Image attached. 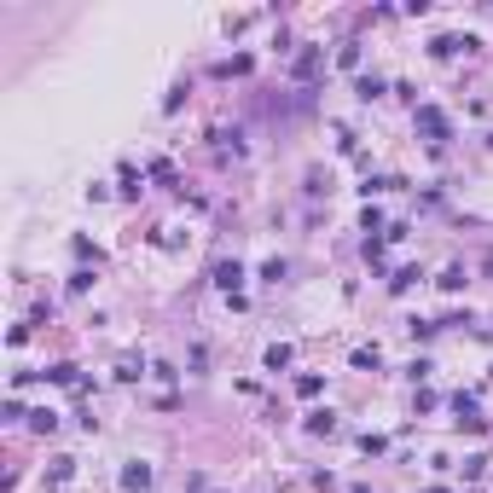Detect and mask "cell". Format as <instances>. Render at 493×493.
<instances>
[{"label":"cell","instance_id":"1","mask_svg":"<svg viewBox=\"0 0 493 493\" xmlns=\"http://www.w3.org/2000/svg\"><path fill=\"white\" fill-rule=\"evenodd\" d=\"M412 128L424 133V140H430L435 151L447 146V111H441V105H418V111H412Z\"/></svg>","mask_w":493,"mask_h":493},{"label":"cell","instance_id":"2","mask_svg":"<svg viewBox=\"0 0 493 493\" xmlns=\"http://www.w3.org/2000/svg\"><path fill=\"white\" fill-rule=\"evenodd\" d=\"M453 412H459V418H453L459 430H470V435H482V430H487V418H482V407H476V395H464V389L453 395Z\"/></svg>","mask_w":493,"mask_h":493},{"label":"cell","instance_id":"3","mask_svg":"<svg viewBox=\"0 0 493 493\" xmlns=\"http://www.w3.org/2000/svg\"><path fill=\"white\" fill-rule=\"evenodd\" d=\"M320 70H325V47H302V53H296V64H290V76H296V81H313Z\"/></svg>","mask_w":493,"mask_h":493},{"label":"cell","instance_id":"4","mask_svg":"<svg viewBox=\"0 0 493 493\" xmlns=\"http://www.w3.org/2000/svg\"><path fill=\"white\" fill-rule=\"evenodd\" d=\"M464 47H482V41H476V35H435V41H430L435 59H459Z\"/></svg>","mask_w":493,"mask_h":493},{"label":"cell","instance_id":"5","mask_svg":"<svg viewBox=\"0 0 493 493\" xmlns=\"http://www.w3.org/2000/svg\"><path fill=\"white\" fill-rule=\"evenodd\" d=\"M215 285L227 290V296H238V285H244V267H238V261H215Z\"/></svg>","mask_w":493,"mask_h":493},{"label":"cell","instance_id":"6","mask_svg":"<svg viewBox=\"0 0 493 493\" xmlns=\"http://www.w3.org/2000/svg\"><path fill=\"white\" fill-rule=\"evenodd\" d=\"M122 487H128V493H146V487H151V464H146V459H133V464L122 470Z\"/></svg>","mask_w":493,"mask_h":493},{"label":"cell","instance_id":"7","mask_svg":"<svg viewBox=\"0 0 493 493\" xmlns=\"http://www.w3.org/2000/svg\"><path fill=\"white\" fill-rule=\"evenodd\" d=\"M250 70H255V59H250V53H233V59H220V64H215V76H220V81H233V76H250Z\"/></svg>","mask_w":493,"mask_h":493},{"label":"cell","instance_id":"8","mask_svg":"<svg viewBox=\"0 0 493 493\" xmlns=\"http://www.w3.org/2000/svg\"><path fill=\"white\" fill-rule=\"evenodd\" d=\"M348 360H354V372H377V366H383V348H377V342H366V348H354Z\"/></svg>","mask_w":493,"mask_h":493},{"label":"cell","instance_id":"9","mask_svg":"<svg viewBox=\"0 0 493 493\" xmlns=\"http://www.w3.org/2000/svg\"><path fill=\"white\" fill-rule=\"evenodd\" d=\"M133 377H146V360L140 354H122L116 360V383H133Z\"/></svg>","mask_w":493,"mask_h":493},{"label":"cell","instance_id":"10","mask_svg":"<svg viewBox=\"0 0 493 493\" xmlns=\"http://www.w3.org/2000/svg\"><path fill=\"white\" fill-rule=\"evenodd\" d=\"M308 435H337V412H308Z\"/></svg>","mask_w":493,"mask_h":493},{"label":"cell","instance_id":"11","mask_svg":"<svg viewBox=\"0 0 493 493\" xmlns=\"http://www.w3.org/2000/svg\"><path fill=\"white\" fill-rule=\"evenodd\" d=\"M435 285H441V290H447V296H453V290H464V285H470V273H464V267H459V261H453V267H447V273H441V279H435Z\"/></svg>","mask_w":493,"mask_h":493},{"label":"cell","instance_id":"12","mask_svg":"<svg viewBox=\"0 0 493 493\" xmlns=\"http://www.w3.org/2000/svg\"><path fill=\"white\" fill-rule=\"evenodd\" d=\"M29 430H35V435H53V430H59V412H53V407H41V412H29Z\"/></svg>","mask_w":493,"mask_h":493},{"label":"cell","instance_id":"13","mask_svg":"<svg viewBox=\"0 0 493 493\" xmlns=\"http://www.w3.org/2000/svg\"><path fill=\"white\" fill-rule=\"evenodd\" d=\"M146 192V181H140V168L133 163H122V198H140Z\"/></svg>","mask_w":493,"mask_h":493},{"label":"cell","instance_id":"14","mask_svg":"<svg viewBox=\"0 0 493 493\" xmlns=\"http://www.w3.org/2000/svg\"><path fill=\"white\" fill-rule=\"evenodd\" d=\"M354 93H360L366 105H372V99H383V76H360V81H354Z\"/></svg>","mask_w":493,"mask_h":493},{"label":"cell","instance_id":"15","mask_svg":"<svg viewBox=\"0 0 493 493\" xmlns=\"http://www.w3.org/2000/svg\"><path fill=\"white\" fill-rule=\"evenodd\" d=\"M320 389H325V377H320V372H302V377H296V395H302V400H313Z\"/></svg>","mask_w":493,"mask_h":493},{"label":"cell","instance_id":"16","mask_svg":"<svg viewBox=\"0 0 493 493\" xmlns=\"http://www.w3.org/2000/svg\"><path fill=\"white\" fill-rule=\"evenodd\" d=\"M337 64H342V70H360V41H342V47H337Z\"/></svg>","mask_w":493,"mask_h":493},{"label":"cell","instance_id":"17","mask_svg":"<svg viewBox=\"0 0 493 493\" xmlns=\"http://www.w3.org/2000/svg\"><path fill=\"white\" fill-rule=\"evenodd\" d=\"M290 366V342H273L267 348V372H285Z\"/></svg>","mask_w":493,"mask_h":493},{"label":"cell","instance_id":"18","mask_svg":"<svg viewBox=\"0 0 493 493\" xmlns=\"http://www.w3.org/2000/svg\"><path fill=\"white\" fill-rule=\"evenodd\" d=\"M70 476H76V459H53V470H47V482H53V487H64Z\"/></svg>","mask_w":493,"mask_h":493},{"label":"cell","instance_id":"19","mask_svg":"<svg viewBox=\"0 0 493 493\" xmlns=\"http://www.w3.org/2000/svg\"><path fill=\"white\" fill-rule=\"evenodd\" d=\"M418 279H424V273H418V267H400V273H395V279H389V290H395V296H400V290H412V285H418Z\"/></svg>","mask_w":493,"mask_h":493},{"label":"cell","instance_id":"20","mask_svg":"<svg viewBox=\"0 0 493 493\" xmlns=\"http://www.w3.org/2000/svg\"><path fill=\"white\" fill-rule=\"evenodd\" d=\"M87 290H93V267H76L70 273V296H87Z\"/></svg>","mask_w":493,"mask_h":493},{"label":"cell","instance_id":"21","mask_svg":"<svg viewBox=\"0 0 493 493\" xmlns=\"http://www.w3.org/2000/svg\"><path fill=\"white\" fill-rule=\"evenodd\" d=\"M360 453H366V459H377V453H389V435H372V430H366V435H360Z\"/></svg>","mask_w":493,"mask_h":493},{"label":"cell","instance_id":"22","mask_svg":"<svg viewBox=\"0 0 493 493\" xmlns=\"http://www.w3.org/2000/svg\"><path fill=\"white\" fill-rule=\"evenodd\" d=\"M151 181H157V186H174V163H168V157L151 163Z\"/></svg>","mask_w":493,"mask_h":493},{"label":"cell","instance_id":"23","mask_svg":"<svg viewBox=\"0 0 493 493\" xmlns=\"http://www.w3.org/2000/svg\"><path fill=\"white\" fill-rule=\"evenodd\" d=\"M360 233H377V238L389 233V227H383V209H366V215H360Z\"/></svg>","mask_w":493,"mask_h":493},{"label":"cell","instance_id":"24","mask_svg":"<svg viewBox=\"0 0 493 493\" xmlns=\"http://www.w3.org/2000/svg\"><path fill=\"white\" fill-rule=\"evenodd\" d=\"M70 250H76L81 261H93V267H99V250H93V238H70Z\"/></svg>","mask_w":493,"mask_h":493},{"label":"cell","instance_id":"25","mask_svg":"<svg viewBox=\"0 0 493 493\" xmlns=\"http://www.w3.org/2000/svg\"><path fill=\"white\" fill-rule=\"evenodd\" d=\"M285 273H290V267H285V261H279V255H273V261H267V267H261V279H267V285H279V279H285Z\"/></svg>","mask_w":493,"mask_h":493},{"label":"cell","instance_id":"26","mask_svg":"<svg viewBox=\"0 0 493 493\" xmlns=\"http://www.w3.org/2000/svg\"><path fill=\"white\" fill-rule=\"evenodd\" d=\"M348 493H372V487H366V482H360V487H348Z\"/></svg>","mask_w":493,"mask_h":493},{"label":"cell","instance_id":"27","mask_svg":"<svg viewBox=\"0 0 493 493\" xmlns=\"http://www.w3.org/2000/svg\"><path fill=\"white\" fill-rule=\"evenodd\" d=\"M424 493H447V487H424Z\"/></svg>","mask_w":493,"mask_h":493},{"label":"cell","instance_id":"28","mask_svg":"<svg viewBox=\"0 0 493 493\" xmlns=\"http://www.w3.org/2000/svg\"><path fill=\"white\" fill-rule=\"evenodd\" d=\"M487 377H493V372H487Z\"/></svg>","mask_w":493,"mask_h":493}]
</instances>
